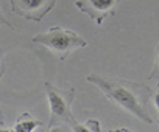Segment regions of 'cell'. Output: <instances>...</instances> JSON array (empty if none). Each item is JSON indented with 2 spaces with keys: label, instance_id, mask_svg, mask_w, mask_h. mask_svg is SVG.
<instances>
[{
  "label": "cell",
  "instance_id": "cell-1",
  "mask_svg": "<svg viewBox=\"0 0 159 132\" xmlns=\"http://www.w3.org/2000/svg\"><path fill=\"white\" fill-rule=\"evenodd\" d=\"M86 81L97 86L108 100L128 110L136 118L148 124L153 123V118L147 109L148 101L151 98V89L147 84L119 78H103L95 73L88 75Z\"/></svg>",
  "mask_w": 159,
  "mask_h": 132
},
{
  "label": "cell",
  "instance_id": "cell-2",
  "mask_svg": "<svg viewBox=\"0 0 159 132\" xmlns=\"http://www.w3.org/2000/svg\"><path fill=\"white\" fill-rule=\"evenodd\" d=\"M45 90H47V98H48V106H50V120H48V129H55L56 126L67 124L73 130H86L84 126H80L72 112H70V104L73 103L75 98V89L70 87L67 90H62L52 83H45Z\"/></svg>",
  "mask_w": 159,
  "mask_h": 132
},
{
  "label": "cell",
  "instance_id": "cell-3",
  "mask_svg": "<svg viewBox=\"0 0 159 132\" xmlns=\"http://www.w3.org/2000/svg\"><path fill=\"white\" fill-rule=\"evenodd\" d=\"M34 44L47 47L61 62L66 61V57L76 48H83L88 45V40L78 36L73 31L64 30L61 27H52L47 33L36 34L31 39Z\"/></svg>",
  "mask_w": 159,
  "mask_h": 132
},
{
  "label": "cell",
  "instance_id": "cell-4",
  "mask_svg": "<svg viewBox=\"0 0 159 132\" xmlns=\"http://www.w3.org/2000/svg\"><path fill=\"white\" fill-rule=\"evenodd\" d=\"M14 14L27 19L41 22L56 5L58 0H10Z\"/></svg>",
  "mask_w": 159,
  "mask_h": 132
},
{
  "label": "cell",
  "instance_id": "cell-5",
  "mask_svg": "<svg viewBox=\"0 0 159 132\" xmlns=\"http://www.w3.org/2000/svg\"><path fill=\"white\" fill-rule=\"evenodd\" d=\"M119 2L120 0H76L75 6L94 19L97 25H102L103 20L116 11Z\"/></svg>",
  "mask_w": 159,
  "mask_h": 132
},
{
  "label": "cell",
  "instance_id": "cell-6",
  "mask_svg": "<svg viewBox=\"0 0 159 132\" xmlns=\"http://www.w3.org/2000/svg\"><path fill=\"white\" fill-rule=\"evenodd\" d=\"M42 124H44V123L39 121V120H36L30 112H24V113L17 118V121L14 123L13 129H14V130H25V132H30V130H34L36 127H39V126H42Z\"/></svg>",
  "mask_w": 159,
  "mask_h": 132
},
{
  "label": "cell",
  "instance_id": "cell-7",
  "mask_svg": "<svg viewBox=\"0 0 159 132\" xmlns=\"http://www.w3.org/2000/svg\"><path fill=\"white\" fill-rule=\"evenodd\" d=\"M148 79H159V44L156 47V53H154V61H153V69L151 73L148 75Z\"/></svg>",
  "mask_w": 159,
  "mask_h": 132
},
{
  "label": "cell",
  "instance_id": "cell-8",
  "mask_svg": "<svg viewBox=\"0 0 159 132\" xmlns=\"http://www.w3.org/2000/svg\"><path fill=\"white\" fill-rule=\"evenodd\" d=\"M151 96H153L154 106H156V109H157V112H159V86L156 87V90H154V92H151ZM157 124H159V120H157Z\"/></svg>",
  "mask_w": 159,
  "mask_h": 132
},
{
  "label": "cell",
  "instance_id": "cell-9",
  "mask_svg": "<svg viewBox=\"0 0 159 132\" xmlns=\"http://www.w3.org/2000/svg\"><path fill=\"white\" fill-rule=\"evenodd\" d=\"M0 25H7L8 28H11V30H14V27L11 25V22H8V20L5 19V16L2 14V11H0Z\"/></svg>",
  "mask_w": 159,
  "mask_h": 132
},
{
  "label": "cell",
  "instance_id": "cell-10",
  "mask_svg": "<svg viewBox=\"0 0 159 132\" xmlns=\"http://www.w3.org/2000/svg\"><path fill=\"white\" fill-rule=\"evenodd\" d=\"M3 73H5V61H3L2 56H0V78L3 76Z\"/></svg>",
  "mask_w": 159,
  "mask_h": 132
},
{
  "label": "cell",
  "instance_id": "cell-11",
  "mask_svg": "<svg viewBox=\"0 0 159 132\" xmlns=\"http://www.w3.org/2000/svg\"><path fill=\"white\" fill-rule=\"evenodd\" d=\"M2 118H3V117H2V110H0V120H2Z\"/></svg>",
  "mask_w": 159,
  "mask_h": 132
}]
</instances>
